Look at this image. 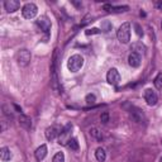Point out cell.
Returning <instances> with one entry per match:
<instances>
[{"label":"cell","mask_w":162,"mask_h":162,"mask_svg":"<svg viewBox=\"0 0 162 162\" xmlns=\"http://www.w3.org/2000/svg\"><path fill=\"white\" fill-rule=\"evenodd\" d=\"M153 84H155L156 89H158V90H161V89H162V72H160V74L155 77V80H153Z\"/></svg>","instance_id":"ffe728a7"},{"label":"cell","mask_w":162,"mask_h":162,"mask_svg":"<svg viewBox=\"0 0 162 162\" xmlns=\"http://www.w3.org/2000/svg\"><path fill=\"white\" fill-rule=\"evenodd\" d=\"M131 51L133 52V53H137V55H139V56H143V55H146V51H147V48H146V46L142 42H136V43L132 44Z\"/></svg>","instance_id":"7c38bea8"},{"label":"cell","mask_w":162,"mask_h":162,"mask_svg":"<svg viewBox=\"0 0 162 162\" xmlns=\"http://www.w3.org/2000/svg\"><path fill=\"white\" fill-rule=\"evenodd\" d=\"M11 152H10V149L8 148V147H3L1 149H0V158H1L3 162H6V161H9L11 160Z\"/></svg>","instance_id":"e0dca14e"},{"label":"cell","mask_w":162,"mask_h":162,"mask_svg":"<svg viewBox=\"0 0 162 162\" xmlns=\"http://www.w3.org/2000/svg\"><path fill=\"white\" fill-rule=\"evenodd\" d=\"M107 81L110 85H113V86H117V85H119V82H120V74H119V71L117 70L115 67H113V68H110V70L108 71V74H107Z\"/></svg>","instance_id":"5b68a950"},{"label":"cell","mask_w":162,"mask_h":162,"mask_svg":"<svg viewBox=\"0 0 162 162\" xmlns=\"http://www.w3.org/2000/svg\"><path fill=\"white\" fill-rule=\"evenodd\" d=\"M161 143H162V141H161Z\"/></svg>","instance_id":"1f68e13d"},{"label":"cell","mask_w":162,"mask_h":162,"mask_svg":"<svg viewBox=\"0 0 162 162\" xmlns=\"http://www.w3.org/2000/svg\"><path fill=\"white\" fill-rule=\"evenodd\" d=\"M100 120H101V123H103V124H107L108 122H109V113L108 112H104L103 114L100 115Z\"/></svg>","instance_id":"cb8c5ba5"},{"label":"cell","mask_w":162,"mask_h":162,"mask_svg":"<svg viewBox=\"0 0 162 162\" xmlns=\"http://www.w3.org/2000/svg\"><path fill=\"white\" fill-rule=\"evenodd\" d=\"M104 9L107 11H110V13H120V11H127L129 8L128 6H113L110 4H105Z\"/></svg>","instance_id":"2e32d148"},{"label":"cell","mask_w":162,"mask_h":162,"mask_svg":"<svg viewBox=\"0 0 162 162\" xmlns=\"http://www.w3.org/2000/svg\"><path fill=\"white\" fill-rule=\"evenodd\" d=\"M112 23L109 22V20H104V22H101V31L104 32H109L112 29Z\"/></svg>","instance_id":"7402d4cb"},{"label":"cell","mask_w":162,"mask_h":162,"mask_svg":"<svg viewBox=\"0 0 162 162\" xmlns=\"http://www.w3.org/2000/svg\"><path fill=\"white\" fill-rule=\"evenodd\" d=\"M37 26L44 32V33H48V32H50V29H51V20L48 19L47 17H44V15H43V17L38 18Z\"/></svg>","instance_id":"30bf717a"},{"label":"cell","mask_w":162,"mask_h":162,"mask_svg":"<svg viewBox=\"0 0 162 162\" xmlns=\"http://www.w3.org/2000/svg\"><path fill=\"white\" fill-rule=\"evenodd\" d=\"M86 103L87 104H94L95 103V100H96V98H95V95L94 94H89V95H86Z\"/></svg>","instance_id":"d4e9b609"},{"label":"cell","mask_w":162,"mask_h":162,"mask_svg":"<svg viewBox=\"0 0 162 162\" xmlns=\"http://www.w3.org/2000/svg\"><path fill=\"white\" fill-rule=\"evenodd\" d=\"M144 100L149 107H153V105H156L157 101H158V96H157V94L152 90V89H146L144 90Z\"/></svg>","instance_id":"ba28073f"},{"label":"cell","mask_w":162,"mask_h":162,"mask_svg":"<svg viewBox=\"0 0 162 162\" xmlns=\"http://www.w3.org/2000/svg\"><path fill=\"white\" fill-rule=\"evenodd\" d=\"M160 161H161V162H162V158H161V160H160Z\"/></svg>","instance_id":"4dcf8cb0"},{"label":"cell","mask_w":162,"mask_h":162,"mask_svg":"<svg viewBox=\"0 0 162 162\" xmlns=\"http://www.w3.org/2000/svg\"><path fill=\"white\" fill-rule=\"evenodd\" d=\"M72 4L76 5V6H81V3H77V1H72Z\"/></svg>","instance_id":"f1b7e54d"},{"label":"cell","mask_w":162,"mask_h":162,"mask_svg":"<svg viewBox=\"0 0 162 162\" xmlns=\"http://www.w3.org/2000/svg\"><path fill=\"white\" fill-rule=\"evenodd\" d=\"M17 61L20 66H28V63L31 62V52L28 50H20L17 53Z\"/></svg>","instance_id":"52a82bcc"},{"label":"cell","mask_w":162,"mask_h":162,"mask_svg":"<svg viewBox=\"0 0 162 162\" xmlns=\"http://www.w3.org/2000/svg\"><path fill=\"white\" fill-rule=\"evenodd\" d=\"M71 128H72V124L68 123V124H66V127H65L62 131H61L60 136H58V144L66 146L68 143V141L71 139V138H68V136H70V132H71Z\"/></svg>","instance_id":"8992f818"},{"label":"cell","mask_w":162,"mask_h":162,"mask_svg":"<svg viewBox=\"0 0 162 162\" xmlns=\"http://www.w3.org/2000/svg\"><path fill=\"white\" fill-rule=\"evenodd\" d=\"M134 28H136V33L139 36V37H142L143 36V31H142V28L138 26V24H134Z\"/></svg>","instance_id":"4316f807"},{"label":"cell","mask_w":162,"mask_h":162,"mask_svg":"<svg viewBox=\"0 0 162 162\" xmlns=\"http://www.w3.org/2000/svg\"><path fill=\"white\" fill-rule=\"evenodd\" d=\"M128 63L131 67H139L141 65V56L137 53H132L128 56Z\"/></svg>","instance_id":"4fadbf2b"},{"label":"cell","mask_w":162,"mask_h":162,"mask_svg":"<svg viewBox=\"0 0 162 162\" xmlns=\"http://www.w3.org/2000/svg\"><path fill=\"white\" fill-rule=\"evenodd\" d=\"M67 146L71 149H74V151H77V149H79V142H77V139H76V138H71L70 141H68Z\"/></svg>","instance_id":"44dd1931"},{"label":"cell","mask_w":162,"mask_h":162,"mask_svg":"<svg viewBox=\"0 0 162 162\" xmlns=\"http://www.w3.org/2000/svg\"><path fill=\"white\" fill-rule=\"evenodd\" d=\"M38 13V8L34 3H28L22 8V14L26 19H33Z\"/></svg>","instance_id":"277c9868"},{"label":"cell","mask_w":162,"mask_h":162,"mask_svg":"<svg viewBox=\"0 0 162 162\" xmlns=\"http://www.w3.org/2000/svg\"><path fill=\"white\" fill-rule=\"evenodd\" d=\"M61 131H62V129H61L58 125H52V127H48L46 129V138L48 141H53L56 137L60 136Z\"/></svg>","instance_id":"9c48e42d"},{"label":"cell","mask_w":162,"mask_h":162,"mask_svg":"<svg viewBox=\"0 0 162 162\" xmlns=\"http://www.w3.org/2000/svg\"><path fill=\"white\" fill-rule=\"evenodd\" d=\"M19 124H20V127H23L24 129L29 131L31 127H32V119L28 115L20 114V117H19Z\"/></svg>","instance_id":"5bb4252c"},{"label":"cell","mask_w":162,"mask_h":162,"mask_svg":"<svg viewBox=\"0 0 162 162\" xmlns=\"http://www.w3.org/2000/svg\"><path fill=\"white\" fill-rule=\"evenodd\" d=\"M52 162H65V155H63L62 152H57L53 156V160H52Z\"/></svg>","instance_id":"603a6c76"},{"label":"cell","mask_w":162,"mask_h":162,"mask_svg":"<svg viewBox=\"0 0 162 162\" xmlns=\"http://www.w3.org/2000/svg\"><path fill=\"white\" fill-rule=\"evenodd\" d=\"M4 6H5V10L8 13H14L20 8V3L18 0H6L4 3Z\"/></svg>","instance_id":"8fae6325"},{"label":"cell","mask_w":162,"mask_h":162,"mask_svg":"<svg viewBox=\"0 0 162 162\" xmlns=\"http://www.w3.org/2000/svg\"><path fill=\"white\" fill-rule=\"evenodd\" d=\"M100 31L98 29V28H91V29H87L86 32H85V34L86 36H92V34H99Z\"/></svg>","instance_id":"484cf974"},{"label":"cell","mask_w":162,"mask_h":162,"mask_svg":"<svg viewBox=\"0 0 162 162\" xmlns=\"http://www.w3.org/2000/svg\"><path fill=\"white\" fill-rule=\"evenodd\" d=\"M14 108H15V109H17V110H18L19 113H22V108H19V107H18V105H14Z\"/></svg>","instance_id":"83f0119b"},{"label":"cell","mask_w":162,"mask_h":162,"mask_svg":"<svg viewBox=\"0 0 162 162\" xmlns=\"http://www.w3.org/2000/svg\"><path fill=\"white\" fill-rule=\"evenodd\" d=\"M161 28H162V23H161Z\"/></svg>","instance_id":"f546056e"},{"label":"cell","mask_w":162,"mask_h":162,"mask_svg":"<svg viewBox=\"0 0 162 162\" xmlns=\"http://www.w3.org/2000/svg\"><path fill=\"white\" fill-rule=\"evenodd\" d=\"M90 134H91V137H94V138L98 139V141L103 139V133H101L98 128H91L90 129Z\"/></svg>","instance_id":"d6986e66"},{"label":"cell","mask_w":162,"mask_h":162,"mask_svg":"<svg viewBox=\"0 0 162 162\" xmlns=\"http://www.w3.org/2000/svg\"><path fill=\"white\" fill-rule=\"evenodd\" d=\"M129 115L138 124H146V122H147V118H146L143 110L137 107H131V109H129Z\"/></svg>","instance_id":"3957f363"},{"label":"cell","mask_w":162,"mask_h":162,"mask_svg":"<svg viewBox=\"0 0 162 162\" xmlns=\"http://www.w3.org/2000/svg\"><path fill=\"white\" fill-rule=\"evenodd\" d=\"M82 66H84V58H82V56H80V55L71 56L67 61V68L71 72H77Z\"/></svg>","instance_id":"7a4b0ae2"},{"label":"cell","mask_w":162,"mask_h":162,"mask_svg":"<svg viewBox=\"0 0 162 162\" xmlns=\"http://www.w3.org/2000/svg\"><path fill=\"white\" fill-rule=\"evenodd\" d=\"M36 158H37L38 161H42L46 158V156H47V146L46 144H42V146H39V147L36 149Z\"/></svg>","instance_id":"9a60e30c"},{"label":"cell","mask_w":162,"mask_h":162,"mask_svg":"<svg viewBox=\"0 0 162 162\" xmlns=\"http://www.w3.org/2000/svg\"><path fill=\"white\" fill-rule=\"evenodd\" d=\"M117 37H118L120 43H128L131 41V24L129 23H123L118 28L117 32Z\"/></svg>","instance_id":"6da1fadb"},{"label":"cell","mask_w":162,"mask_h":162,"mask_svg":"<svg viewBox=\"0 0 162 162\" xmlns=\"http://www.w3.org/2000/svg\"><path fill=\"white\" fill-rule=\"evenodd\" d=\"M95 157H96V160H98L99 162H104L105 158H107V153H105L104 151V148H98L96 149V152H95Z\"/></svg>","instance_id":"ac0fdd59"}]
</instances>
